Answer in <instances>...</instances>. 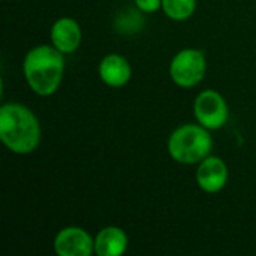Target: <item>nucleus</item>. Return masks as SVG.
<instances>
[{
  "mask_svg": "<svg viewBox=\"0 0 256 256\" xmlns=\"http://www.w3.org/2000/svg\"><path fill=\"white\" fill-rule=\"evenodd\" d=\"M40 124L36 116L21 104L0 106V140L16 154L33 153L40 142Z\"/></svg>",
  "mask_w": 256,
  "mask_h": 256,
  "instance_id": "obj_1",
  "label": "nucleus"
},
{
  "mask_svg": "<svg viewBox=\"0 0 256 256\" xmlns=\"http://www.w3.org/2000/svg\"><path fill=\"white\" fill-rule=\"evenodd\" d=\"M22 70L28 87L36 94L51 96L57 92L63 78V52L50 45L34 46L26 54Z\"/></svg>",
  "mask_w": 256,
  "mask_h": 256,
  "instance_id": "obj_2",
  "label": "nucleus"
},
{
  "mask_svg": "<svg viewBox=\"0 0 256 256\" xmlns=\"http://www.w3.org/2000/svg\"><path fill=\"white\" fill-rule=\"evenodd\" d=\"M213 140L201 124H183L177 128L168 140V152L171 158L184 165H194L210 156Z\"/></svg>",
  "mask_w": 256,
  "mask_h": 256,
  "instance_id": "obj_3",
  "label": "nucleus"
},
{
  "mask_svg": "<svg viewBox=\"0 0 256 256\" xmlns=\"http://www.w3.org/2000/svg\"><path fill=\"white\" fill-rule=\"evenodd\" d=\"M206 70V56L201 50L196 48H184L178 51L170 64V75L172 81L183 88L198 86L202 81Z\"/></svg>",
  "mask_w": 256,
  "mask_h": 256,
  "instance_id": "obj_4",
  "label": "nucleus"
},
{
  "mask_svg": "<svg viewBox=\"0 0 256 256\" xmlns=\"http://www.w3.org/2000/svg\"><path fill=\"white\" fill-rule=\"evenodd\" d=\"M194 112L198 123L208 130L224 128L230 117L225 99L214 90H204L196 96L194 102Z\"/></svg>",
  "mask_w": 256,
  "mask_h": 256,
  "instance_id": "obj_5",
  "label": "nucleus"
},
{
  "mask_svg": "<svg viewBox=\"0 0 256 256\" xmlns=\"http://www.w3.org/2000/svg\"><path fill=\"white\" fill-rule=\"evenodd\" d=\"M54 252L58 256H90L94 252V240L78 226H68L57 232Z\"/></svg>",
  "mask_w": 256,
  "mask_h": 256,
  "instance_id": "obj_6",
  "label": "nucleus"
},
{
  "mask_svg": "<svg viewBox=\"0 0 256 256\" xmlns=\"http://www.w3.org/2000/svg\"><path fill=\"white\" fill-rule=\"evenodd\" d=\"M228 182V166L218 156H207L196 170V183L207 194L220 192Z\"/></svg>",
  "mask_w": 256,
  "mask_h": 256,
  "instance_id": "obj_7",
  "label": "nucleus"
},
{
  "mask_svg": "<svg viewBox=\"0 0 256 256\" xmlns=\"http://www.w3.org/2000/svg\"><path fill=\"white\" fill-rule=\"evenodd\" d=\"M50 36H51L52 46H56L63 54H70L76 51L82 39L80 24L69 16L58 18L52 24Z\"/></svg>",
  "mask_w": 256,
  "mask_h": 256,
  "instance_id": "obj_8",
  "label": "nucleus"
},
{
  "mask_svg": "<svg viewBox=\"0 0 256 256\" xmlns=\"http://www.w3.org/2000/svg\"><path fill=\"white\" fill-rule=\"evenodd\" d=\"M99 76L106 86L118 88L129 82L132 76V68L123 56L108 54L99 63Z\"/></svg>",
  "mask_w": 256,
  "mask_h": 256,
  "instance_id": "obj_9",
  "label": "nucleus"
},
{
  "mask_svg": "<svg viewBox=\"0 0 256 256\" xmlns=\"http://www.w3.org/2000/svg\"><path fill=\"white\" fill-rule=\"evenodd\" d=\"M128 249V236L122 228L106 226L94 238V254L98 256H120Z\"/></svg>",
  "mask_w": 256,
  "mask_h": 256,
  "instance_id": "obj_10",
  "label": "nucleus"
},
{
  "mask_svg": "<svg viewBox=\"0 0 256 256\" xmlns=\"http://www.w3.org/2000/svg\"><path fill=\"white\" fill-rule=\"evenodd\" d=\"M162 9L168 18L174 21H184L194 15L196 0H162Z\"/></svg>",
  "mask_w": 256,
  "mask_h": 256,
  "instance_id": "obj_11",
  "label": "nucleus"
},
{
  "mask_svg": "<svg viewBox=\"0 0 256 256\" xmlns=\"http://www.w3.org/2000/svg\"><path fill=\"white\" fill-rule=\"evenodd\" d=\"M135 4L141 12L153 14L162 8V0H135Z\"/></svg>",
  "mask_w": 256,
  "mask_h": 256,
  "instance_id": "obj_12",
  "label": "nucleus"
}]
</instances>
